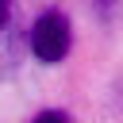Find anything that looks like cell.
I'll return each mask as SVG.
<instances>
[{
  "label": "cell",
  "mask_w": 123,
  "mask_h": 123,
  "mask_svg": "<svg viewBox=\"0 0 123 123\" xmlns=\"http://www.w3.org/2000/svg\"><path fill=\"white\" fill-rule=\"evenodd\" d=\"M31 54L38 62H46V65H54V62H62L69 54V19L58 8H50V12H42L35 19V27H31Z\"/></svg>",
  "instance_id": "6da1fadb"
},
{
  "label": "cell",
  "mask_w": 123,
  "mask_h": 123,
  "mask_svg": "<svg viewBox=\"0 0 123 123\" xmlns=\"http://www.w3.org/2000/svg\"><path fill=\"white\" fill-rule=\"evenodd\" d=\"M31 123H69V115L65 111H38Z\"/></svg>",
  "instance_id": "7a4b0ae2"
},
{
  "label": "cell",
  "mask_w": 123,
  "mask_h": 123,
  "mask_svg": "<svg viewBox=\"0 0 123 123\" xmlns=\"http://www.w3.org/2000/svg\"><path fill=\"white\" fill-rule=\"evenodd\" d=\"M8 12H12V0H0V27L8 23Z\"/></svg>",
  "instance_id": "3957f363"
},
{
  "label": "cell",
  "mask_w": 123,
  "mask_h": 123,
  "mask_svg": "<svg viewBox=\"0 0 123 123\" xmlns=\"http://www.w3.org/2000/svg\"><path fill=\"white\" fill-rule=\"evenodd\" d=\"M96 4H100V12H104V15H108V12H111V8H115V4H119V0H96Z\"/></svg>",
  "instance_id": "277c9868"
}]
</instances>
